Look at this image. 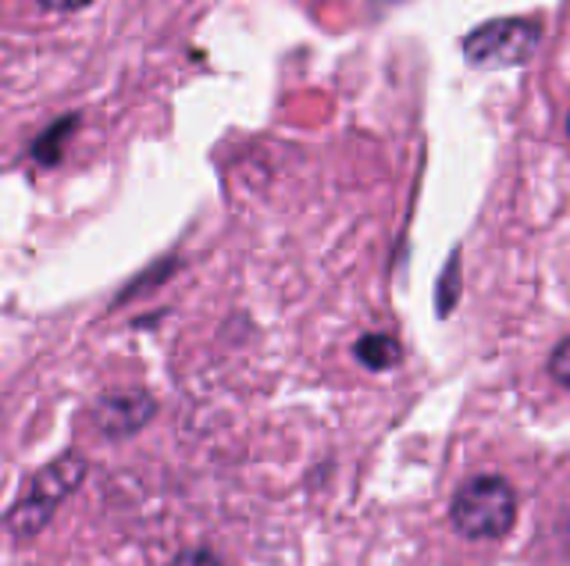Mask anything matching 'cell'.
I'll use <instances>...</instances> for the list:
<instances>
[{
	"label": "cell",
	"mask_w": 570,
	"mask_h": 566,
	"mask_svg": "<svg viewBox=\"0 0 570 566\" xmlns=\"http://www.w3.org/2000/svg\"><path fill=\"white\" fill-rule=\"evenodd\" d=\"M168 566H225L218 559V553L214 548H204V545H193V548H183Z\"/></svg>",
	"instance_id": "cell-9"
},
{
	"label": "cell",
	"mask_w": 570,
	"mask_h": 566,
	"mask_svg": "<svg viewBox=\"0 0 570 566\" xmlns=\"http://www.w3.org/2000/svg\"><path fill=\"white\" fill-rule=\"evenodd\" d=\"M353 357L361 360L367 370H392V367H400V360H403V346H400L396 335L371 331V335H361V339H356Z\"/></svg>",
	"instance_id": "cell-6"
},
{
	"label": "cell",
	"mask_w": 570,
	"mask_h": 566,
	"mask_svg": "<svg viewBox=\"0 0 570 566\" xmlns=\"http://www.w3.org/2000/svg\"><path fill=\"white\" fill-rule=\"evenodd\" d=\"M157 417V399L154 393L139 385H125V388H111L94 403V424L104 438L121 441L132 438L136 431H142L147 424Z\"/></svg>",
	"instance_id": "cell-4"
},
{
	"label": "cell",
	"mask_w": 570,
	"mask_h": 566,
	"mask_svg": "<svg viewBox=\"0 0 570 566\" xmlns=\"http://www.w3.org/2000/svg\"><path fill=\"white\" fill-rule=\"evenodd\" d=\"M567 136H570V111H567Z\"/></svg>",
	"instance_id": "cell-11"
},
{
	"label": "cell",
	"mask_w": 570,
	"mask_h": 566,
	"mask_svg": "<svg viewBox=\"0 0 570 566\" xmlns=\"http://www.w3.org/2000/svg\"><path fill=\"white\" fill-rule=\"evenodd\" d=\"M549 378L563 388H570V335L549 352Z\"/></svg>",
	"instance_id": "cell-8"
},
{
	"label": "cell",
	"mask_w": 570,
	"mask_h": 566,
	"mask_svg": "<svg viewBox=\"0 0 570 566\" xmlns=\"http://www.w3.org/2000/svg\"><path fill=\"white\" fill-rule=\"evenodd\" d=\"M460 292H463V275H460V246L445 260V268L439 275V286H435V314L439 317H450L460 304Z\"/></svg>",
	"instance_id": "cell-7"
},
{
	"label": "cell",
	"mask_w": 570,
	"mask_h": 566,
	"mask_svg": "<svg viewBox=\"0 0 570 566\" xmlns=\"http://www.w3.org/2000/svg\"><path fill=\"white\" fill-rule=\"evenodd\" d=\"M542 43V22L534 19H489L463 37V58L474 68H517L534 58Z\"/></svg>",
	"instance_id": "cell-3"
},
{
	"label": "cell",
	"mask_w": 570,
	"mask_h": 566,
	"mask_svg": "<svg viewBox=\"0 0 570 566\" xmlns=\"http://www.w3.org/2000/svg\"><path fill=\"white\" fill-rule=\"evenodd\" d=\"M40 4L47 11H82V8L94 4V0H40Z\"/></svg>",
	"instance_id": "cell-10"
},
{
	"label": "cell",
	"mask_w": 570,
	"mask_h": 566,
	"mask_svg": "<svg viewBox=\"0 0 570 566\" xmlns=\"http://www.w3.org/2000/svg\"><path fill=\"white\" fill-rule=\"evenodd\" d=\"M86 470H89V464L76 449L61 453L58 459H50L47 467L36 470L26 491L18 495V503L8 509V517H4L8 535L18 542H29L40 535V530L53 520L58 506L86 481Z\"/></svg>",
	"instance_id": "cell-1"
},
{
	"label": "cell",
	"mask_w": 570,
	"mask_h": 566,
	"mask_svg": "<svg viewBox=\"0 0 570 566\" xmlns=\"http://www.w3.org/2000/svg\"><path fill=\"white\" fill-rule=\"evenodd\" d=\"M450 524L456 535L471 542L507 538L517 524V491L507 477L478 474L468 477L450 503Z\"/></svg>",
	"instance_id": "cell-2"
},
{
	"label": "cell",
	"mask_w": 570,
	"mask_h": 566,
	"mask_svg": "<svg viewBox=\"0 0 570 566\" xmlns=\"http://www.w3.org/2000/svg\"><path fill=\"white\" fill-rule=\"evenodd\" d=\"M82 126V115L79 111H71L58 121H50V126L32 139V147H29V157L40 168H53V165H61V157H65V147H68V139L76 136V129Z\"/></svg>",
	"instance_id": "cell-5"
}]
</instances>
